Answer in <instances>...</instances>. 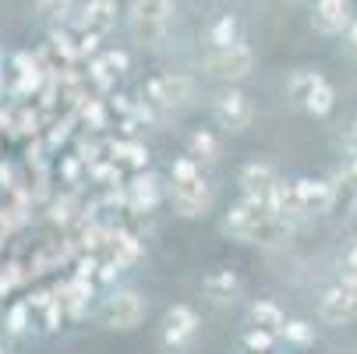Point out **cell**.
Segmentation results:
<instances>
[{"instance_id": "52a82bcc", "label": "cell", "mask_w": 357, "mask_h": 354, "mask_svg": "<svg viewBox=\"0 0 357 354\" xmlns=\"http://www.w3.org/2000/svg\"><path fill=\"white\" fill-rule=\"evenodd\" d=\"M167 195H170L174 213H177V216H184V220L206 216V213H209V206H213V188H209L206 181H202V174H198V177H191V181H174Z\"/></svg>"}, {"instance_id": "7a4b0ae2", "label": "cell", "mask_w": 357, "mask_h": 354, "mask_svg": "<svg viewBox=\"0 0 357 354\" xmlns=\"http://www.w3.org/2000/svg\"><path fill=\"white\" fill-rule=\"evenodd\" d=\"M145 312H149V301L138 290L124 287V290H114L103 301V309H99V323H103L107 330H114V333H131V330H138L145 323Z\"/></svg>"}, {"instance_id": "d6986e66", "label": "cell", "mask_w": 357, "mask_h": 354, "mask_svg": "<svg viewBox=\"0 0 357 354\" xmlns=\"http://www.w3.org/2000/svg\"><path fill=\"white\" fill-rule=\"evenodd\" d=\"M188 149H191V156L202 163H216L220 160V142H216V135L213 131H195L191 135V142H188Z\"/></svg>"}, {"instance_id": "1f68e13d", "label": "cell", "mask_w": 357, "mask_h": 354, "mask_svg": "<svg viewBox=\"0 0 357 354\" xmlns=\"http://www.w3.org/2000/svg\"><path fill=\"white\" fill-rule=\"evenodd\" d=\"M96 273V259H82V270H78V276H92Z\"/></svg>"}, {"instance_id": "484cf974", "label": "cell", "mask_w": 357, "mask_h": 354, "mask_svg": "<svg viewBox=\"0 0 357 354\" xmlns=\"http://www.w3.org/2000/svg\"><path fill=\"white\" fill-rule=\"evenodd\" d=\"M103 61H107V68L121 78V75H128V68H131V61H128V54H121V50H110V54H103Z\"/></svg>"}, {"instance_id": "ba28073f", "label": "cell", "mask_w": 357, "mask_h": 354, "mask_svg": "<svg viewBox=\"0 0 357 354\" xmlns=\"http://www.w3.org/2000/svg\"><path fill=\"white\" fill-rule=\"evenodd\" d=\"M237 184H241L244 198H251V202H259V206H266V209H269V198H273V191H276L280 177H276L273 163H259V160H255V163L241 167Z\"/></svg>"}, {"instance_id": "9c48e42d", "label": "cell", "mask_w": 357, "mask_h": 354, "mask_svg": "<svg viewBox=\"0 0 357 354\" xmlns=\"http://www.w3.org/2000/svg\"><path fill=\"white\" fill-rule=\"evenodd\" d=\"M350 0H312V29L319 36H343L350 29Z\"/></svg>"}, {"instance_id": "4fadbf2b", "label": "cell", "mask_w": 357, "mask_h": 354, "mask_svg": "<svg viewBox=\"0 0 357 354\" xmlns=\"http://www.w3.org/2000/svg\"><path fill=\"white\" fill-rule=\"evenodd\" d=\"M117 0H89L78 15V32H96V36H107L117 25Z\"/></svg>"}, {"instance_id": "7402d4cb", "label": "cell", "mask_w": 357, "mask_h": 354, "mask_svg": "<svg viewBox=\"0 0 357 354\" xmlns=\"http://www.w3.org/2000/svg\"><path fill=\"white\" fill-rule=\"evenodd\" d=\"M273 344H276V333H269V330H262V326H251V330L244 333V347H248L251 354H269Z\"/></svg>"}, {"instance_id": "83f0119b", "label": "cell", "mask_w": 357, "mask_h": 354, "mask_svg": "<svg viewBox=\"0 0 357 354\" xmlns=\"http://www.w3.org/2000/svg\"><path fill=\"white\" fill-rule=\"evenodd\" d=\"M343 46H347V54L357 61V18H354V22H350V29L343 32Z\"/></svg>"}, {"instance_id": "6da1fadb", "label": "cell", "mask_w": 357, "mask_h": 354, "mask_svg": "<svg viewBox=\"0 0 357 354\" xmlns=\"http://www.w3.org/2000/svg\"><path fill=\"white\" fill-rule=\"evenodd\" d=\"M220 230L230 241H241V244H276L287 234V223H280L266 206H259V202L244 198V202L227 209Z\"/></svg>"}, {"instance_id": "30bf717a", "label": "cell", "mask_w": 357, "mask_h": 354, "mask_svg": "<svg viewBox=\"0 0 357 354\" xmlns=\"http://www.w3.org/2000/svg\"><path fill=\"white\" fill-rule=\"evenodd\" d=\"M294 195H297V206L304 213V220L312 216H326L336 202V188L326 184V181H312V177H301L294 181Z\"/></svg>"}, {"instance_id": "d4e9b609", "label": "cell", "mask_w": 357, "mask_h": 354, "mask_svg": "<svg viewBox=\"0 0 357 354\" xmlns=\"http://www.w3.org/2000/svg\"><path fill=\"white\" fill-rule=\"evenodd\" d=\"M92 78H96V85H99V89H110V85L117 82V75L107 68V61H103V57H96V61H92Z\"/></svg>"}, {"instance_id": "f1b7e54d", "label": "cell", "mask_w": 357, "mask_h": 354, "mask_svg": "<svg viewBox=\"0 0 357 354\" xmlns=\"http://www.w3.org/2000/svg\"><path fill=\"white\" fill-rule=\"evenodd\" d=\"M340 181H343V184H347V188H350V191L357 195V156H354V160L347 163V170L340 174Z\"/></svg>"}, {"instance_id": "cb8c5ba5", "label": "cell", "mask_w": 357, "mask_h": 354, "mask_svg": "<svg viewBox=\"0 0 357 354\" xmlns=\"http://www.w3.org/2000/svg\"><path fill=\"white\" fill-rule=\"evenodd\" d=\"M198 174H202V170H198V160H195L191 153L181 156V160L170 167V177H174V181H191V177H198Z\"/></svg>"}, {"instance_id": "603a6c76", "label": "cell", "mask_w": 357, "mask_h": 354, "mask_svg": "<svg viewBox=\"0 0 357 354\" xmlns=\"http://www.w3.org/2000/svg\"><path fill=\"white\" fill-rule=\"evenodd\" d=\"M29 309H32L29 301H18V305H11V309H8V333H15V337H18V333H25V330H29Z\"/></svg>"}, {"instance_id": "ffe728a7", "label": "cell", "mask_w": 357, "mask_h": 354, "mask_svg": "<svg viewBox=\"0 0 357 354\" xmlns=\"http://www.w3.org/2000/svg\"><path fill=\"white\" fill-rule=\"evenodd\" d=\"M280 337L287 344H294V347H312L315 344V326L304 323V319H287V326H283Z\"/></svg>"}, {"instance_id": "7c38bea8", "label": "cell", "mask_w": 357, "mask_h": 354, "mask_svg": "<svg viewBox=\"0 0 357 354\" xmlns=\"http://www.w3.org/2000/svg\"><path fill=\"white\" fill-rule=\"evenodd\" d=\"M319 319L326 326H343V323H354L357 319V297L347 294L340 283L329 287L322 297H319Z\"/></svg>"}, {"instance_id": "e0dca14e", "label": "cell", "mask_w": 357, "mask_h": 354, "mask_svg": "<svg viewBox=\"0 0 357 354\" xmlns=\"http://www.w3.org/2000/svg\"><path fill=\"white\" fill-rule=\"evenodd\" d=\"M234 43H241V22H237L234 15H220V18L209 25V46H213V50H227V46H234Z\"/></svg>"}, {"instance_id": "8992f818", "label": "cell", "mask_w": 357, "mask_h": 354, "mask_svg": "<svg viewBox=\"0 0 357 354\" xmlns=\"http://www.w3.org/2000/svg\"><path fill=\"white\" fill-rule=\"evenodd\" d=\"M198 312L191 305H170L163 312V323H160V344L170 351V354H184L195 337H198Z\"/></svg>"}, {"instance_id": "3957f363", "label": "cell", "mask_w": 357, "mask_h": 354, "mask_svg": "<svg viewBox=\"0 0 357 354\" xmlns=\"http://www.w3.org/2000/svg\"><path fill=\"white\" fill-rule=\"evenodd\" d=\"M202 68H206V75H209L213 82L237 85V82H244V78L251 75V68H255V50L241 39V43H234V46H227V50H213V54L202 61Z\"/></svg>"}, {"instance_id": "8fae6325", "label": "cell", "mask_w": 357, "mask_h": 354, "mask_svg": "<svg viewBox=\"0 0 357 354\" xmlns=\"http://www.w3.org/2000/svg\"><path fill=\"white\" fill-rule=\"evenodd\" d=\"M145 96H149V103H156L163 110H177L191 99V82L184 75H160L145 85Z\"/></svg>"}, {"instance_id": "4dcf8cb0", "label": "cell", "mask_w": 357, "mask_h": 354, "mask_svg": "<svg viewBox=\"0 0 357 354\" xmlns=\"http://www.w3.org/2000/svg\"><path fill=\"white\" fill-rule=\"evenodd\" d=\"M347 149H350V156H357V121H354V128L347 135Z\"/></svg>"}, {"instance_id": "d6a6232c", "label": "cell", "mask_w": 357, "mask_h": 354, "mask_svg": "<svg viewBox=\"0 0 357 354\" xmlns=\"http://www.w3.org/2000/svg\"><path fill=\"white\" fill-rule=\"evenodd\" d=\"M287 4H312V0H287Z\"/></svg>"}, {"instance_id": "f546056e", "label": "cell", "mask_w": 357, "mask_h": 354, "mask_svg": "<svg viewBox=\"0 0 357 354\" xmlns=\"http://www.w3.org/2000/svg\"><path fill=\"white\" fill-rule=\"evenodd\" d=\"M343 273H357V241L343 251Z\"/></svg>"}, {"instance_id": "5b68a950", "label": "cell", "mask_w": 357, "mask_h": 354, "mask_svg": "<svg viewBox=\"0 0 357 354\" xmlns=\"http://www.w3.org/2000/svg\"><path fill=\"white\" fill-rule=\"evenodd\" d=\"M174 15V0H131V29L142 46H156L167 36V22Z\"/></svg>"}, {"instance_id": "5bb4252c", "label": "cell", "mask_w": 357, "mask_h": 354, "mask_svg": "<svg viewBox=\"0 0 357 354\" xmlns=\"http://www.w3.org/2000/svg\"><path fill=\"white\" fill-rule=\"evenodd\" d=\"M322 85H326V78H322L319 71H308V68H304V71H294L290 82H287V99H290L294 107L308 110V103L315 99V92H319Z\"/></svg>"}, {"instance_id": "44dd1931", "label": "cell", "mask_w": 357, "mask_h": 354, "mask_svg": "<svg viewBox=\"0 0 357 354\" xmlns=\"http://www.w3.org/2000/svg\"><path fill=\"white\" fill-rule=\"evenodd\" d=\"M75 11V0H36V18L43 22H64Z\"/></svg>"}, {"instance_id": "2e32d148", "label": "cell", "mask_w": 357, "mask_h": 354, "mask_svg": "<svg viewBox=\"0 0 357 354\" xmlns=\"http://www.w3.org/2000/svg\"><path fill=\"white\" fill-rule=\"evenodd\" d=\"M251 323L280 337L283 326H287V312L276 305V301H266V297H262V301H255V305H251Z\"/></svg>"}, {"instance_id": "277c9868", "label": "cell", "mask_w": 357, "mask_h": 354, "mask_svg": "<svg viewBox=\"0 0 357 354\" xmlns=\"http://www.w3.org/2000/svg\"><path fill=\"white\" fill-rule=\"evenodd\" d=\"M213 121L216 128H223L227 135H244L255 121V107L248 92H241L237 85H227L216 99H213Z\"/></svg>"}, {"instance_id": "4316f807", "label": "cell", "mask_w": 357, "mask_h": 354, "mask_svg": "<svg viewBox=\"0 0 357 354\" xmlns=\"http://www.w3.org/2000/svg\"><path fill=\"white\" fill-rule=\"evenodd\" d=\"M121 153H124V160H128L131 167H145V160H149L142 145H117V156H121Z\"/></svg>"}, {"instance_id": "ac0fdd59", "label": "cell", "mask_w": 357, "mask_h": 354, "mask_svg": "<svg viewBox=\"0 0 357 354\" xmlns=\"http://www.w3.org/2000/svg\"><path fill=\"white\" fill-rule=\"evenodd\" d=\"M131 195H135V206H138V209H152V206L163 198L160 177H156V174H138L135 184H131Z\"/></svg>"}, {"instance_id": "9a60e30c", "label": "cell", "mask_w": 357, "mask_h": 354, "mask_svg": "<svg viewBox=\"0 0 357 354\" xmlns=\"http://www.w3.org/2000/svg\"><path fill=\"white\" fill-rule=\"evenodd\" d=\"M202 290H206L213 301H234L241 294V276L234 270H213L206 280H202Z\"/></svg>"}]
</instances>
